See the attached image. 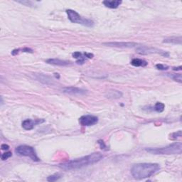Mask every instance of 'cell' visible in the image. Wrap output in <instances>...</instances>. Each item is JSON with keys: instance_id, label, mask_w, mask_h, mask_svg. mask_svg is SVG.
<instances>
[{"instance_id": "30", "label": "cell", "mask_w": 182, "mask_h": 182, "mask_svg": "<svg viewBox=\"0 0 182 182\" xmlns=\"http://www.w3.org/2000/svg\"><path fill=\"white\" fill-rule=\"evenodd\" d=\"M54 76L56 78H57V79L60 78V76H59L58 73H54Z\"/></svg>"}, {"instance_id": "16", "label": "cell", "mask_w": 182, "mask_h": 182, "mask_svg": "<svg viewBox=\"0 0 182 182\" xmlns=\"http://www.w3.org/2000/svg\"><path fill=\"white\" fill-rule=\"evenodd\" d=\"M164 108H165L164 104L160 102H157L154 107V110L157 112H162L164 110Z\"/></svg>"}, {"instance_id": "3", "label": "cell", "mask_w": 182, "mask_h": 182, "mask_svg": "<svg viewBox=\"0 0 182 182\" xmlns=\"http://www.w3.org/2000/svg\"><path fill=\"white\" fill-rule=\"evenodd\" d=\"M146 151L154 154H180L182 151V143L175 142L164 147L148 148L146 149Z\"/></svg>"}, {"instance_id": "24", "label": "cell", "mask_w": 182, "mask_h": 182, "mask_svg": "<svg viewBox=\"0 0 182 182\" xmlns=\"http://www.w3.org/2000/svg\"><path fill=\"white\" fill-rule=\"evenodd\" d=\"M85 60H86V57H83V56H82L81 58H79L78 60H77V61H76V63H78V64H80V65H82V64H83V63H85Z\"/></svg>"}, {"instance_id": "20", "label": "cell", "mask_w": 182, "mask_h": 182, "mask_svg": "<svg viewBox=\"0 0 182 182\" xmlns=\"http://www.w3.org/2000/svg\"><path fill=\"white\" fill-rule=\"evenodd\" d=\"M12 156V153L11 152V151H7V152H5L4 153V154L1 155V159L3 160V161H4V160H7V159L10 158V157Z\"/></svg>"}, {"instance_id": "5", "label": "cell", "mask_w": 182, "mask_h": 182, "mask_svg": "<svg viewBox=\"0 0 182 182\" xmlns=\"http://www.w3.org/2000/svg\"><path fill=\"white\" fill-rule=\"evenodd\" d=\"M15 152L20 156L29 157L35 161H39V158L37 156L36 151L32 147L28 145H21L17 147L15 149Z\"/></svg>"}, {"instance_id": "27", "label": "cell", "mask_w": 182, "mask_h": 182, "mask_svg": "<svg viewBox=\"0 0 182 182\" xmlns=\"http://www.w3.org/2000/svg\"><path fill=\"white\" fill-rule=\"evenodd\" d=\"M1 149H3V150H7L9 149V146L7 145V144H1Z\"/></svg>"}, {"instance_id": "8", "label": "cell", "mask_w": 182, "mask_h": 182, "mask_svg": "<svg viewBox=\"0 0 182 182\" xmlns=\"http://www.w3.org/2000/svg\"><path fill=\"white\" fill-rule=\"evenodd\" d=\"M104 45L118 48H137L139 44L133 42H108L104 43Z\"/></svg>"}, {"instance_id": "13", "label": "cell", "mask_w": 182, "mask_h": 182, "mask_svg": "<svg viewBox=\"0 0 182 182\" xmlns=\"http://www.w3.org/2000/svg\"><path fill=\"white\" fill-rule=\"evenodd\" d=\"M122 95V92L116 90H110L108 91V92L106 94L107 98H112V99H118V98H121Z\"/></svg>"}, {"instance_id": "28", "label": "cell", "mask_w": 182, "mask_h": 182, "mask_svg": "<svg viewBox=\"0 0 182 182\" xmlns=\"http://www.w3.org/2000/svg\"><path fill=\"white\" fill-rule=\"evenodd\" d=\"M19 49H17V50H14L12 51V55H14V56H15L16 54H17V53H19Z\"/></svg>"}, {"instance_id": "18", "label": "cell", "mask_w": 182, "mask_h": 182, "mask_svg": "<svg viewBox=\"0 0 182 182\" xmlns=\"http://www.w3.org/2000/svg\"><path fill=\"white\" fill-rule=\"evenodd\" d=\"M60 178V175L58 174H53V175L50 176L47 178V181H55L58 180Z\"/></svg>"}, {"instance_id": "7", "label": "cell", "mask_w": 182, "mask_h": 182, "mask_svg": "<svg viewBox=\"0 0 182 182\" xmlns=\"http://www.w3.org/2000/svg\"><path fill=\"white\" fill-rule=\"evenodd\" d=\"M98 118L96 116H93V115H83V116L79 118V122L82 126H92V125L98 123Z\"/></svg>"}, {"instance_id": "6", "label": "cell", "mask_w": 182, "mask_h": 182, "mask_svg": "<svg viewBox=\"0 0 182 182\" xmlns=\"http://www.w3.org/2000/svg\"><path fill=\"white\" fill-rule=\"evenodd\" d=\"M137 53H139V54L142 55H147V54H151V53H158V54L161 55L165 57H168L169 56V53L164 51V50H160V49L157 48L149 47V46H142L139 45L136 48Z\"/></svg>"}, {"instance_id": "29", "label": "cell", "mask_w": 182, "mask_h": 182, "mask_svg": "<svg viewBox=\"0 0 182 182\" xmlns=\"http://www.w3.org/2000/svg\"><path fill=\"white\" fill-rule=\"evenodd\" d=\"M181 68H182L181 66H179V67H178V68H173V70H181Z\"/></svg>"}, {"instance_id": "26", "label": "cell", "mask_w": 182, "mask_h": 182, "mask_svg": "<svg viewBox=\"0 0 182 182\" xmlns=\"http://www.w3.org/2000/svg\"><path fill=\"white\" fill-rule=\"evenodd\" d=\"M84 56L87 58H93V54L90 53H84Z\"/></svg>"}, {"instance_id": "1", "label": "cell", "mask_w": 182, "mask_h": 182, "mask_svg": "<svg viewBox=\"0 0 182 182\" xmlns=\"http://www.w3.org/2000/svg\"><path fill=\"white\" fill-rule=\"evenodd\" d=\"M102 158H103V155L101 153L95 152L88 156H85V157H80V158L76 159L60 164L59 167L60 169L66 170V171L75 170L80 169L83 167H87V166L95 164V163L98 162L101 159H102Z\"/></svg>"}, {"instance_id": "2", "label": "cell", "mask_w": 182, "mask_h": 182, "mask_svg": "<svg viewBox=\"0 0 182 182\" xmlns=\"http://www.w3.org/2000/svg\"><path fill=\"white\" fill-rule=\"evenodd\" d=\"M160 169V166L155 163H140L132 166L131 174L135 179H144L151 177Z\"/></svg>"}, {"instance_id": "9", "label": "cell", "mask_w": 182, "mask_h": 182, "mask_svg": "<svg viewBox=\"0 0 182 182\" xmlns=\"http://www.w3.org/2000/svg\"><path fill=\"white\" fill-rule=\"evenodd\" d=\"M63 92L72 95H85L87 94L88 91L76 87H66L63 89Z\"/></svg>"}, {"instance_id": "22", "label": "cell", "mask_w": 182, "mask_h": 182, "mask_svg": "<svg viewBox=\"0 0 182 182\" xmlns=\"http://www.w3.org/2000/svg\"><path fill=\"white\" fill-rule=\"evenodd\" d=\"M156 67H157V69H159V70H165L169 68L168 66H164V65L163 64H157L156 65Z\"/></svg>"}, {"instance_id": "15", "label": "cell", "mask_w": 182, "mask_h": 182, "mask_svg": "<svg viewBox=\"0 0 182 182\" xmlns=\"http://www.w3.org/2000/svg\"><path fill=\"white\" fill-rule=\"evenodd\" d=\"M131 64L135 67H144L147 66V62L139 58H134L131 61Z\"/></svg>"}, {"instance_id": "17", "label": "cell", "mask_w": 182, "mask_h": 182, "mask_svg": "<svg viewBox=\"0 0 182 182\" xmlns=\"http://www.w3.org/2000/svg\"><path fill=\"white\" fill-rule=\"evenodd\" d=\"M37 79H38V80H39L40 81L43 82L44 83H46V84H49V83L48 81H50V79L49 78L48 76H44V75H41V74L38 75Z\"/></svg>"}, {"instance_id": "10", "label": "cell", "mask_w": 182, "mask_h": 182, "mask_svg": "<svg viewBox=\"0 0 182 182\" xmlns=\"http://www.w3.org/2000/svg\"><path fill=\"white\" fill-rule=\"evenodd\" d=\"M44 120H32L27 119L23 121L22 122V128L26 130H31L34 129V127L38 124L44 122Z\"/></svg>"}, {"instance_id": "12", "label": "cell", "mask_w": 182, "mask_h": 182, "mask_svg": "<svg viewBox=\"0 0 182 182\" xmlns=\"http://www.w3.org/2000/svg\"><path fill=\"white\" fill-rule=\"evenodd\" d=\"M103 4L106 7L110 9H117L121 4H122V1H120V0H112V1H110V0H105L104 1Z\"/></svg>"}, {"instance_id": "25", "label": "cell", "mask_w": 182, "mask_h": 182, "mask_svg": "<svg viewBox=\"0 0 182 182\" xmlns=\"http://www.w3.org/2000/svg\"><path fill=\"white\" fill-rule=\"evenodd\" d=\"M98 144H99L100 146L101 149H105L106 148V145H105V143H104V141H102V140H99V141H98Z\"/></svg>"}, {"instance_id": "14", "label": "cell", "mask_w": 182, "mask_h": 182, "mask_svg": "<svg viewBox=\"0 0 182 182\" xmlns=\"http://www.w3.org/2000/svg\"><path fill=\"white\" fill-rule=\"evenodd\" d=\"M163 42L166 44H181V37H173L169 38L164 39Z\"/></svg>"}, {"instance_id": "4", "label": "cell", "mask_w": 182, "mask_h": 182, "mask_svg": "<svg viewBox=\"0 0 182 182\" xmlns=\"http://www.w3.org/2000/svg\"><path fill=\"white\" fill-rule=\"evenodd\" d=\"M66 14L68 15V18L69 19L71 22L76 23V24H80L83 26L88 27H92L94 25L93 21H91L90 19L83 18L80 14L76 11L73 9H67L66 10Z\"/></svg>"}, {"instance_id": "23", "label": "cell", "mask_w": 182, "mask_h": 182, "mask_svg": "<svg viewBox=\"0 0 182 182\" xmlns=\"http://www.w3.org/2000/svg\"><path fill=\"white\" fill-rule=\"evenodd\" d=\"M82 53H80V51H76V52H74V53H73V58H78V59H79V58H80L82 57Z\"/></svg>"}, {"instance_id": "11", "label": "cell", "mask_w": 182, "mask_h": 182, "mask_svg": "<svg viewBox=\"0 0 182 182\" xmlns=\"http://www.w3.org/2000/svg\"><path fill=\"white\" fill-rule=\"evenodd\" d=\"M46 63L48 64L54 65V66H66L70 64V62L67 60H63L60 59L58 58H50L46 60Z\"/></svg>"}, {"instance_id": "21", "label": "cell", "mask_w": 182, "mask_h": 182, "mask_svg": "<svg viewBox=\"0 0 182 182\" xmlns=\"http://www.w3.org/2000/svg\"><path fill=\"white\" fill-rule=\"evenodd\" d=\"M181 137V131H179L177 132H174V133L171 134V138L172 139H177L179 137Z\"/></svg>"}, {"instance_id": "19", "label": "cell", "mask_w": 182, "mask_h": 182, "mask_svg": "<svg viewBox=\"0 0 182 182\" xmlns=\"http://www.w3.org/2000/svg\"><path fill=\"white\" fill-rule=\"evenodd\" d=\"M173 80H174L175 81L178 82V83H182V77L181 73H178V74H174L173 76H171Z\"/></svg>"}]
</instances>
